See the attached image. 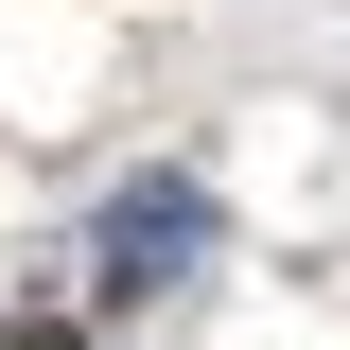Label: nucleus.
Listing matches in <instances>:
<instances>
[{"instance_id":"nucleus-1","label":"nucleus","mask_w":350,"mask_h":350,"mask_svg":"<svg viewBox=\"0 0 350 350\" xmlns=\"http://www.w3.org/2000/svg\"><path fill=\"white\" fill-rule=\"evenodd\" d=\"M193 245H211V175H123V193H105V228H88L105 298H158Z\"/></svg>"}]
</instances>
